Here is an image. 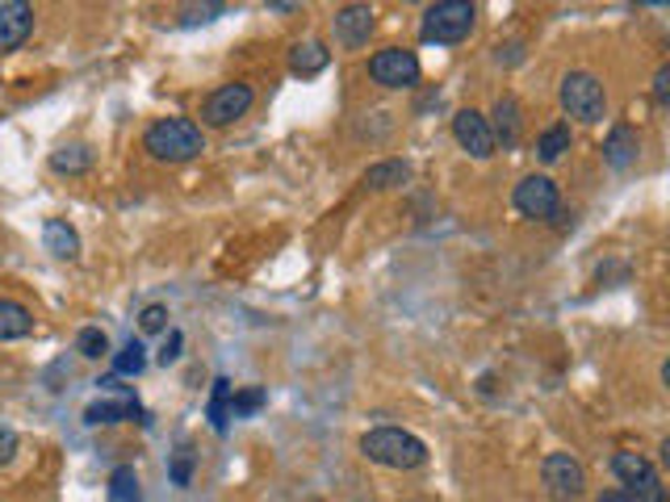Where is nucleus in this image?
<instances>
[{
    "label": "nucleus",
    "mask_w": 670,
    "mask_h": 502,
    "mask_svg": "<svg viewBox=\"0 0 670 502\" xmlns=\"http://www.w3.org/2000/svg\"><path fill=\"white\" fill-rule=\"evenodd\" d=\"M541 481H545L550 499L575 502V499H582V490H587V469H582L570 453H550L545 456V465H541Z\"/></svg>",
    "instance_id": "423d86ee"
},
{
    "label": "nucleus",
    "mask_w": 670,
    "mask_h": 502,
    "mask_svg": "<svg viewBox=\"0 0 670 502\" xmlns=\"http://www.w3.org/2000/svg\"><path fill=\"white\" fill-rule=\"evenodd\" d=\"M109 502H143V486H139L135 465H118L109 474Z\"/></svg>",
    "instance_id": "aec40b11"
},
{
    "label": "nucleus",
    "mask_w": 670,
    "mask_h": 502,
    "mask_svg": "<svg viewBox=\"0 0 670 502\" xmlns=\"http://www.w3.org/2000/svg\"><path fill=\"white\" fill-rule=\"evenodd\" d=\"M562 109H566L570 118L596 126V121H603V114H608V93H603V84H599L591 72H570L562 80Z\"/></svg>",
    "instance_id": "20e7f679"
},
{
    "label": "nucleus",
    "mask_w": 670,
    "mask_h": 502,
    "mask_svg": "<svg viewBox=\"0 0 670 502\" xmlns=\"http://www.w3.org/2000/svg\"><path fill=\"white\" fill-rule=\"evenodd\" d=\"M189 474H193V456H189V448H181V453H176V465H172V481H176V486H189Z\"/></svg>",
    "instance_id": "c85d7f7f"
},
{
    "label": "nucleus",
    "mask_w": 670,
    "mask_h": 502,
    "mask_svg": "<svg viewBox=\"0 0 670 502\" xmlns=\"http://www.w3.org/2000/svg\"><path fill=\"white\" fill-rule=\"evenodd\" d=\"M369 75L382 89H415L419 84V59L407 47H385L369 59Z\"/></svg>",
    "instance_id": "0eeeda50"
},
{
    "label": "nucleus",
    "mask_w": 670,
    "mask_h": 502,
    "mask_svg": "<svg viewBox=\"0 0 670 502\" xmlns=\"http://www.w3.org/2000/svg\"><path fill=\"white\" fill-rule=\"evenodd\" d=\"M570 143H575L570 126H566V121H557V126H550V130L536 139V160H541V164H557V160L570 151Z\"/></svg>",
    "instance_id": "6ab92c4d"
},
{
    "label": "nucleus",
    "mask_w": 670,
    "mask_h": 502,
    "mask_svg": "<svg viewBox=\"0 0 670 502\" xmlns=\"http://www.w3.org/2000/svg\"><path fill=\"white\" fill-rule=\"evenodd\" d=\"M411 180V167L398 164V160H390V164H373L365 172V185L369 189H394V185H407Z\"/></svg>",
    "instance_id": "412c9836"
},
{
    "label": "nucleus",
    "mask_w": 670,
    "mask_h": 502,
    "mask_svg": "<svg viewBox=\"0 0 670 502\" xmlns=\"http://www.w3.org/2000/svg\"><path fill=\"white\" fill-rule=\"evenodd\" d=\"M181 343H185V335L181 331H172L164 339V348H160V364H172V360L181 357Z\"/></svg>",
    "instance_id": "7c9ffc66"
},
{
    "label": "nucleus",
    "mask_w": 670,
    "mask_h": 502,
    "mask_svg": "<svg viewBox=\"0 0 670 502\" xmlns=\"http://www.w3.org/2000/svg\"><path fill=\"white\" fill-rule=\"evenodd\" d=\"M43 243H47L50 256H59V260H76V256H80V235H76L63 218H47Z\"/></svg>",
    "instance_id": "2eb2a0df"
},
{
    "label": "nucleus",
    "mask_w": 670,
    "mask_h": 502,
    "mask_svg": "<svg viewBox=\"0 0 670 502\" xmlns=\"http://www.w3.org/2000/svg\"><path fill=\"white\" fill-rule=\"evenodd\" d=\"M654 101H658V105H667L670 101V63H662V68L654 72Z\"/></svg>",
    "instance_id": "c756f323"
},
{
    "label": "nucleus",
    "mask_w": 670,
    "mask_h": 502,
    "mask_svg": "<svg viewBox=\"0 0 670 502\" xmlns=\"http://www.w3.org/2000/svg\"><path fill=\"white\" fill-rule=\"evenodd\" d=\"M599 502H633V499H628L624 490H603V494H599Z\"/></svg>",
    "instance_id": "473e14b6"
},
{
    "label": "nucleus",
    "mask_w": 670,
    "mask_h": 502,
    "mask_svg": "<svg viewBox=\"0 0 670 502\" xmlns=\"http://www.w3.org/2000/svg\"><path fill=\"white\" fill-rule=\"evenodd\" d=\"M30 331H34V314L13 297H0V339H25Z\"/></svg>",
    "instance_id": "f3484780"
},
{
    "label": "nucleus",
    "mask_w": 670,
    "mask_h": 502,
    "mask_svg": "<svg viewBox=\"0 0 670 502\" xmlns=\"http://www.w3.org/2000/svg\"><path fill=\"white\" fill-rule=\"evenodd\" d=\"M252 101H256L252 84H243V80H235V84H222V89H215V93L206 96L201 118H206V126H231V121H240L243 114L252 109Z\"/></svg>",
    "instance_id": "6e6552de"
},
{
    "label": "nucleus",
    "mask_w": 670,
    "mask_h": 502,
    "mask_svg": "<svg viewBox=\"0 0 670 502\" xmlns=\"http://www.w3.org/2000/svg\"><path fill=\"white\" fill-rule=\"evenodd\" d=\"M516 210L524 218H557L562 214V197H557V185L550 176L532 172L516 185Z\"/></svg>",
    "instance_id": "1a4fd4ad"
},
{
    "label": "nucleus",
    "mask_w": 670,
    "mask_h": 502,
    "mask_svg": "<svg viewBox=\"0 0 670 502\" xmlns=\"http://www.w3.org/2000/svg\"><path fill=\"white\" fill-rule=\"evenodd\" d=\"M360 453L369 456L373 465H385V469H419L428 460V448L419 435L398 428H373L360 435Z\"/></svg>",
    "instance_id": "f257e3e1"
},
{
    "label": "nucleus",
    "mask_w": 670,
    "mask_h": 502,
    "mask_svg": "<svg viewBox=\"0 0 670 502\" xmlns=\"http://www.w3.org/2000/svg\"><path fill=\"white\" fill-rule=\"evenodd\" d=\"M264 407V389H243V394H231V419H243L252 410Z\"/></svg>",
    "instance_id": "a878e982"
},
{
    "label": "nucleus",
    "mask_w": 670,
    "mask_h": 502,
    "mask_svg": "<svg viewBox=\"0 0 670 502\" xmlns=\"http://www.w3.org/2000/svg\"><path fill=\"white\" fill-rule=\"evenodd\" d=\"M327 63H332V50L323 47L319 38H307V43H298L289 50V72L293 75H319Z\"/></svg>",
    "instance_id": "ddd939ff"
},
{
    "label": "nucleus",
    "mask_w": 670,
    "mask_h": 502,
    "mask_svg": "<svg viewBox=\"0 0 670 502\" xmlns=\"http://www.w3.org/2000/svg\"><path fill=\"white\" fill-rule=\"evenodd\" d=\"M453 139L461 143L465 155L474 160H490L495 155V135H490V121L482 118L478 109H461L453 118Z\"/></svg>",
    "instance_id": "9b49d317"
},
{
    "label": "nucleus",
    "mask_w": 670,
    "mask_h": 502,
    "mask_svg": "<svg viewBox=\"0 0 670 502\" xmlns=\"http://www.w3.org/2000/svg\"><path fill=\"white\" fill-rule=\"evenodd\" d=\"M474 17H478V9H474L470 0H440V4H431L428 13H424L419 34H424V43H440V47H449V43L470 38Z\"/></svg>",
    "instance_id": "7ed1b4c3"
},
{
    "label": "nucleus",
    "mask_w": 670,
    "mask_h": 502,
    "mask_svg": "<svg viewBox=\"0 0 670 502\" xmlns=\"http://www.w3.org/2000/svg\"><path fill=\"white\" fill-rule=\"evenodd\" d=\"M227 423H231V382L218 377L215 394H210V428L227 431Z\"/></svg>",
    "instance_id": "b1692460"
},
{
    "label": "nucleus",
    "mask_w": 670,
    "mask_h": 502,
    "mask_svg": "<svg viewBox=\"0 0 670 502\" xmlns=\"http://www.w3.org/2000/svg\"><path fill=\"white\" fill-rule=\"evenodd\" d=\"M490 135H495V143L516 147V139H520V101H516V96H499Z\"/></svg>",
    "instance_id": "dca6fc26"
},
{
    "label": "nucleus",
    "mask_w": 670,
    "mask_h": 502,
    "mask_svg": "<svg viewBox=\"0 0 670 502\" xmlns=\"http://www.w3.org/2000/svg\"><path fill=\"white\" fill-rule=\"evenodd\" d=\"M637 151H642L637 130H633V126H616V130L608 135V143H603V160L612 167H628L637 160Z\"/></svg>",
    "instance_id": "4468645a"
},
{
    "label": "nucleus",
    "mask_w": 670,
    "mask_h": 502,
    "mask_svg": "<svg viewBox=\"0 0 670 502\" xmlns=\"http://www.w3.org/2000/svg\"><path fill=\"white\" fill-rule=\"evenodd\" d=\"M34 30V9L25 0H0V50H18Z\"/></svg>",
    "instance_id": "f8f14e48"
},
{
    "label": "nucleus",
    "mask_w": 670,
    "mask_h": 502,
    "mask_svg": "<svg viewBox=\"0 0 670 502\" xmlns=\"http://www.w3.org/2000/svg\"><path fill=\"white\" fill-rule=\"evenodd\" d=\"M612 474L628 486L624 494L633 502H667L662 494V478H658V469H654V460L642 453H616L612 456Z\"/></svg>",
    "instance_id": "39448f33"
},
{
    "label": "nucleus",
    "mask_w": 670,
    "mask_h": 502,
    "mask_svg": "<svg viewBox=\"0 0 670 502\" xmlns=\"http://www.w3.org/2000/svg\"><path fill=\"white\" fill-rule=\"evenodd\" d=\"M143 369H147V348L139 339H126V348L114 357V373H118V377H139Z\"/></svg>",
    "instance_id": "5701e85b"
},
{
    "label": "nucleus",
    "mask_w": 670,
    "mask_h": 502,
    "mask_svg": "<svg viewBox=\"0 0 670 502\" xmlns=\"http://www.w3.org/2000/svg\"><path fill=\"white\" fill-rule=\"evenodd\" d=\"M76 352H80L84 360H101L105 352H109V339H105L101 327H84V331L76 335Z\"/></svg>",
    "instance_id": "393cba45"
},
{
    "label": "nucleus",
    "mask_w": 670,
    "mask_h": 502,
    "mask_svg": "<svg viewBox=\"0 0 670 502\" xmlns=\"http://www.w3.org/2000/svg\"><path fill=\"white\" fill-rule=\"evenodd\" d=\"M332 30H335V43H339V47L357 50L373 38V30H378V13H373L369 4H344V9H335Z\"/></svg>",
    "instance_id": "9d476101"
},
{
    "label": "nucleus",
    "mask_w": 670,
    "mask_h": 502,
    "mask_svg": "<svg viewBox=\"0 0 670 502\" xmlns=\"http://www.w3.org/2000/svg\"><path fill=\"white\" fill-rule=\"evenodd\" d=\"M218 13H222V4H201V9H189V13H185V22H210Z\"/></svg>",
    "instance_id": "2f4dec72"
},
{
    "label": "nucleus",
    "mask_w": 670,
    "mask_h": 502,
    "mask_svg": "<svg viewBox=\"0 0 670 502\" xmlns=\"http://www.w3.org/2000/svg\"><path fill=\"white\" fill-rule=\"evenodd\" d=\"M89 164H93V151H89L84 143L59 147V151L50 155V167H55V172H68V176H76V172H89Z\"/></svg>",
    "instance_id": "4be33fe9"
},
{
    "label": "nucleus",
    "mask_w": 670,
    "mask_h": 502,
    "mask_svg": "<svg viewBox=\"0 0 670 502\" xmlns=\"http://www.w3.org/2000/svg\"><path fill=\"white\" fill-rule=\"evenodd\" d=\"M13 456H18V431L9 423H0V465H9Z\"/></svg>",
    "instance_id": "cd10ccee"
},
{
    "label": "nucleus",
    "mask_w": 670,
    "mask_h": 502,
    "mask_svg": "<svg viewBox=\"0 0 670 502\" xmlns=\"http://www.w3.org/2000/svg\"><path fill=\"white\" fill-rule=\"evenodd\" d=\"M139 415H143V410H139V402H135V398H118V402H109V398H105V402H93V407L84 410V423H122V419H139Z\"/></svg>",
    "instance_id": "a211bd4d"
},
{
    "label": "nucleus",
    "mask_w": 670,
    "mask_h": 502,
    "mask_svg": "<svg viewBox=\"0 0 670 502\" xmlns=\"http://www.w3.org/2000/svg\"><path fill=\"white\" fill-rule=\"evenodd\" d=\"M143 147L151 160L185 164V160H193V155L206 151V139H201V130H197L189 118H160L143 135Z\"/></svg>",
    "instance_id": "f03ea898"
},
{
    "label": "nucleus",
    "mask_w": 670,
    "mask_h": 502,
    "mask_svg": "<svg viewBox=\"0 0 670 502\" xmlns=\"http://www.w3.org/2000/svg\"><path fill=\"white\" fill-rule=\"evenodd\" d=\"M139 327H143L147 335L164 331V327H168V306H160V302L143 306V314H139Z\"/></svg>",
    "instance_id": "bb28decb"
}]
</instances>
